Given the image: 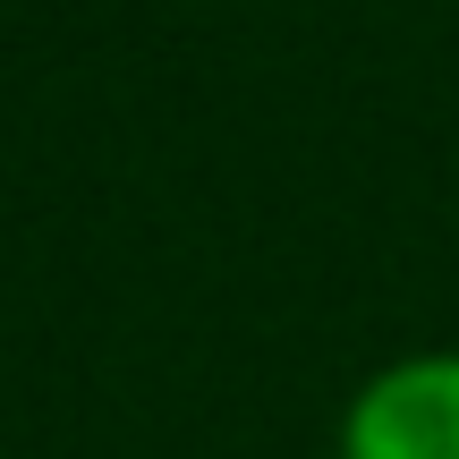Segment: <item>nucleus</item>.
Listing matches in <instances>:
<instances>
[{"instance_id": "1", "label": "nucleus", "mask_w": 459, "mask_h": 459, "mask_svg": "<svg viewBox=\"0 0 459 459\" xmlns=\"http://www.w3.org/2000/svg\"><path fill=\"white\" fill-rule=\"evenodd\" d=\"M332 459H459V349H400L341 400Z\"/></svg>"}]
</instances>
